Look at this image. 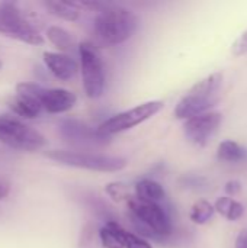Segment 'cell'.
I'll list each match as a JSON object with an SVG mask.
<instances>
[{
	"label": "cell",
	"instance_id": "6da1fadb",
	"mask_svg": "<svg viewBox=\"0 0 247 248\" xmlns=\"http://www.w3.org/2000/svg\"><path fill=\"white\" fill-rule=\"evenodd\" d=\"M223 81H224L223 73L217 71L199 80L197 84H194L188 90V93L178 102L175 108L176 119L186 121L189 118L202 115L205 112H211V109L220 100Z\"/></svg>",
	"mask_w": 247,
	"mask_h": 248
},
{
	"label": "cell",
	"instance_id": "7a4b0ae2",
	"mask_svg": "<svg viewBox=\"0 0 247 248\" xmlns=\"http://www.w3.org/2000/svg\"><path fill=\"white\" fill-rule=\"evenodd\" d=\"M138 16L122 6L108 4L99 12L95 20L98 38L108 45H118L128 41L138 29Z\"/></svg>",
	"mask_w": 247,
	"mask_h": 248
},
{
	"label": "cell",
	"instance_id": "3957f363",
	"mask_svg": "<svg viewBox=\"0 0 247 248\" xmlns=\"http://www.w3.org/2000/svg\"><path fill=\"white\" fill-rule=\"evenodd\" d=\"M49 160L76 169H84L99 173H116L128 166L127 158L86 151H67V150H49L45 153Z\"/></svg>",
	"mask_w": 247,
	"mask_h": 248
},
{
	"label": "cell",
	"instance_id": "277c9868",
	"mask_svg": "<svg viewBox=\"0 0 247 248\" xmlns=\"http://www.w3.org/2000/svg\"><path fill=\"white\" fill-rule=\"evenodd\" d=\"M0 33L35 46L44 44L39 31L13 1H0Z\"/></svg>",
	"mask_w": 247,
	"mask_h": 248
},
{
	"label": "cell",
	"instance_id": "5b68a950",
	"mask_svg": "<svg viewBox=\"0 0 247 248\" xmlns=\"http://www.w3.org/2000/svg\"><path fill=\"white\" fill-rule=\"evenodd\" d=\"M79 70L82 71L84 93L90 99H98L103 94L105 90V67L102 57L96 46L89 41L79 44Z\"/></svg>",
	"mask_w": 247,
	"mask_h": 248
},
{
	"label": "cell",
	"instance_id": "8992f818",
	"mask_svg": "<svg viewBox=\"0 0 247 248\" xmlns=\"http://www.w3.org/2000/svg\"><path fill=\"white\" fill-rule=\"evenodd\" d=\"M0 142L20 151H36L45 145V137L12 116H0Z\"/></svg>",
	"mask_w": 247,
	"mask_h": 248
},
{
	"label": "cell",
	"instance_id": "52a82bcc",
	"mask_svg": "<svg viewBox=\"0 0 247 248\" xmlns=\"http://www.w3.org/2000/svg\"><path fill=\"white\" fill-rule=\"evenodd\" d=\"M163 106H165V103L162 100L144 102L135 108H131L125 112L111 116L109 119L102 122L99 125V128H96V131L103 137H111V135L132 129L137 125L153 118L156 113H159L163 109Z\"/></svg>",
	"mask_w": 247,
	"mask_h": 248
},
{
	"label": "cell",
	"instance_id": "ba28073f",
	"mask_svg": "<svg viewBox=\"0 0 247 248\" xmlns=\"http://www.w3.org/2000/svg\"><path fill=\"white\" fill-rule=\"evenodd\" d=\"M128 208L132 218L147 230L150 237H166L172 232L170 217L160 203H150L131 198L128 201Z\"/></svg>",
	"mask_w": 247,
	"mask_h": 248
},
{
	"label": "cell",
	"instance_id": "9c48e42d",
	"mask_svg": "<svg viewBox=\"0 0 247 248\" xmlns=\"http://www.w3.org/2000/svg\"><path fill=\"white\" fill-rule=\"evenodd\" d=\"M44 87L36 83L22 81L16 86V94L9 100V108L20 118L33 119L42 112L39 102Z\"/></svg>",
	"mask_w": 247,
	"mask_h": 248
},
{
	"label": "cell",
	"instance_id": "30bf717a",
	"mask_svg": "<svg viewBox=\"0 0 247 248\" xmlns=\"http://www.w3.org/2000/svg\"><path fill=\"white\" fill-rule=\"evenodd\" d=\"M221 121L223 115L220 112H205L202 115L186 119L183 122V134L191 144L204 147L217 132Z\"/></svg>",
	"mask_w": 247,
	"mask_h": 248
},
{
	"label": "cell",
	"instance_id": "8fae6325",
	"mask_svg": "<svg viewBox=\"0 0 247 248\" xmlns=\"http://www.w3.org/2000/svg\"><path fill=\"white\" fill-rule=\"evenodd\" d=\"M60 134L66 141L74 144H92L99 145L105 144L108 137L100 135L96 129L87 126L86 124L76 119H64L60 122Z\"/></svg>",
	"mask_w": 247,
	"mask_h": 248
},
{
	"label": "cell",
	"instance_id": "7c38bea8",
	"mask_svg": "<svg viewBox=\"0 0 247 248\" xmlns=\"http://www.w3.org/2000/svg\"><path fill=\"white\" fill-rule=\"evenodd\" d=\"M39 102L48 113H64L74 108L77 96L67 89H44Z\"/></svg>",
	"mask_w": 247,
	"mask_h": 248
},
{
	"label": "cell",
	"instance_id": "4fadbf2b",
	"mask_svg": "<svg viewBox=\"0 0 247 248\" xmlns=\"http://www.w3.org/2000/svg\"><path fill=\"white\" fill-rule=\"evenodd\" d=\"M44 62L47 68L51 71V74L63 81L71 80L77 71H79V64L74 58L61 54V52H44Z\"/></svg>",
	"mask_w": 247,
	"mask_h": 248
},
{
	"label": "cell",
	"instance_id": "5bb4252c",
	"mask_svg": "<svg viewBox=\"0 0 247 248\" xmlns=\"http://www.w3.org/2000/svg\"><path fill=\"white\" fill-rule=\"evenodd\" d=\"M135 199L150 203H160L166 198L163 186L151 179H143L135 183Z\"/></svg>",
	"mask_w": 247,
	"mask_h": 248
},
{
	"label": "cell",
	"instance_id": "9a60e30c",
	"mask_svg": "<svg viewBox=\"0 0 247 248\" xmlns=\"http://www.w3.org/2000/svg\"><path fill=\"white\" fill-rule=\"evenodd\" d=\"M44 6L57 17L64 19L67 22H74L80 17V9L74 4V1H61V0H47Z\"/></svg>",
	"mask_w": 247,
	"mask_h": 248
},
{
	"label": "cell",
	"instance_id": "2e32d148",
	"mask_svg": "<svg viewBox=\"0 0 247 248\" xmlns=\"http://www.w3.org/2000/svg\"><path fill=\"white\" fill-rule=\"evenodd\" d=\"M214 211L220 214L227 221H237L245 214V206L233 198L221 196L214 203Z\"/></svg>",
	"mask_w": 247,
	"mask_h": 248
},
{
	"label": "cell",
	"instance_id": "e0dca14e",
	"mask_svg": "<svg viewBox=\"0 0 247 248\" xmlns=\"http://www.w3.org/2000/svg\"><path fill=\"white\" fill-rule=\"evenodd\" d=\"M247 151L245 147H242L239 142L233 140H224L218 144L217 148V157L221 161L226 163H239L246 158Z\"/></svg>",
	"mask_w": 247,
	"mask_h": 248
},
{
	"label": "cell",
	"instance_id": "ac0fdd59",
	"mask_svg": "<svg viewBox=\"0 0 247 248\" xmlns=\"http://www.w3.org/2000/svg\"><path fill=\"white\" fill-rule=\"evenodd\" d=\"M122 230L124 228L116 222H106V225H103L99 232V238L103 248H124L121 237Z\"/></svg>",
	"mask_w": 247,
	"mask_h": 248
},
{
	"label": "cell",
	"instance_id": "d6986e66",
	"mask_svg": "<svg viewBox=\"0 0 247 248\" xmlns=\"http://www.w3.org/2000/svg\"><path fill=\"white\" fill-rule=\"evenodd\" d=\"M47 36H48V41L61 51H67L73 46L71 33L61 26H57V25L49 26L47 29Z\"/></svg>",
	"mask_w": 247,
	"mask_h": 248
},
{
	"label": "cell",
	"instance_id": "ffe728a7",
	"mask_svg": "<svg viewBox=\"0 0 247 248\" xmlns=\"http://www.w3.org/2000/svg\"><path fill=\"white\" fill-rule=\"evenodd\" d=\"M215 211H214V205H211L208 201L202 199L198 201L192 208H191V214L189 218L194 224L197 225H205L207 222H210L214 217Z\"/></svg>",
	"mask_w": 247,
	"mask_h": 248
},
{
	"label": "cell",
	"instance_id": "44dd1931",
	"mask_svg": "<svg viewBox=\"0 0 247 248\" xmlns=\"http://www.w3.org/2000/svg\"><path fill=\"white\" fill-rule=\"evenodd\" d=\"M106 195L114 201V202H122V201H130V189L125 183L122 182H112L105 187Z\"/></svg>",
	"mask_w": 247,
	"mask_h": 248
},
{
	"label": "cell",
	"instance_id": "7402d4cb",
	"mask_svg": "<svg viewBox=\"0 0 247 248\" xmlns=\"http://www.w3.org/2000/svg\"><path fill=\"white\" fill-rule=\"evenodd\" d=\"M122 244L124 248H153L148 241H146L143 237H138L132 232H128L127 230H122Z\"/></svg>",
	"mask_w": 247,
	"mask_h": 248
},
{
	"label": "cell",
	"instance_id": "603a6c76",
	"mask_svg": "<svg viewBox=\"0 0 247 248\" xmlns=\"http://www.w3.org/2000/svg\"><path fill=\"white\" fill-rule=\"evenodd\" d=\"M231 54L234 57H243L247 55V29L243 31L231 44Z\"/></svg>",
	"mask_w": 247,
	"mask_h": 248
},
{
	"label": "cell",
	"instance_id": "cb8c5ba5",
	"mask_svg": "<svg viewBox=\"0 0 247 248\" xmlns=\"http://www.w3.org/2000/svg\"><path fill=\"white\" fill-rule=\"evenodd\" d=\"M240 190H242V183L237 182V180H230V182H227L226 186H224V192L229 195V198L237 195Z\"/></svg>",
	"mask_w": 247,
	"mask_h": 248
},
{
	"label": "cell",
	"instance_id": "d4e9b609",
	"mask_svg": "<svg viewBox=\"0 0 247 248\" xmlns=\"http://www.w3.org/2000/svg\"><path fill=\"white\" fill-rule=\"evenodd\" d=\"M236 248H247V230H242L239 232V235L236 237V243H234Z\"/></svg>",
	"mask_w": 247,
	"mask_h": 248
},
{
	"label": "cell",
	"instance_id": "484cf974",
	"mask_svg": "<svg viewBox=\"0 0 247 248\" xmlns=\"http://www.w3.org/2000/svg\"><path fill=\"white\" fill-rule=\"evenodd\" d=\"M9 195V186L4 183H0V199H4Z\"/></svg>",
	"mask_w": 247,
	"mask_h": 248
},
{
	"label": "cell",
	"instance_id": "4316f807",
	"mask_svg": "<svg viewBox=\"0 0 247 248\" xmlns=\"http://www.w3.org/2000/svg\"><path fill=\"white\" fill-rule=\"evenodd\" d=\"M0 67H1V62H0Z\"/></svg>",
	"mask_w": 247,
	"mask_h": 248
}]
</instances>
